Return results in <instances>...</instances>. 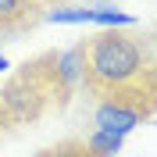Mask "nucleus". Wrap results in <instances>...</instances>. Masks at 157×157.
I'll return each instance as SVG.
<instances>
[{
  "label": "nucleus",
  "mask_w": 157,
  "mask_h": 157,
  "mask_svg": "<svg viewBox=\"0 0 157 157\" xmlns=\"http://www.w3.org/2000/svg\"><path fill=\"white\" fill-rule=\"evenodd\" d=\"M50 100H57V93L47 71V57H39L36 64H25L14 78H7V86L0 89V121H36Z\"/></svg>",
  "instance_id": "obj_1"
},
{
  "label": "nucleus",
  "mask_w": 157,
  "mask_h": 157,
  "mask_svg": "<svg viewBox=\"0 0 157 157\" xmlns=\"http://www.w3.org/2000/svg\"><path fill=\"white\" fill-rule=\"evenodd\" d=\"M47 71L57 100H68L75 89L86 86V43H75L61 54H47Z\"/></svg>",
  "instance_id": "obj_2"
},
{
  "label": "nucleus",
  "mask_w": 157,
  "mask_h": 157,
  "mask_svg": "<svg viewBox=\"0 0 157 157\" xmlns=\"http://www.w3.org/2000/svg\"><path fill=\"white\" fill-rule=\"evenodd\" d=\"M147 111H139L136 104H125V100H100L93 107V128L97 132H107V136H121L125 139L136 125L147 121Z\"/></svg>",
  "instance_id": "obj_3"
},
{
  "label": "nucleus",
  "mask_w": 157,
  "mask_h": 157,
  "mask_svg": "<svg viewBox=\"0 0 157 157\" xmlns=\"http://www.w3.org/2000/svg\"><path fill=\"white\" fill-rule=\"evenodd\" d=\"M39 18V7L32 0H0V36L25 32Z\"/></svg>",
  "instance_id": "obj_4"
},
{
  "label": "nucleus",
  "mask_w": 157,
  "mask_h": 157,
  "mask_svg": "<svg viewBox=\"0 0 157 157\" xmlns=\"http://www.w3.org/2000/svg\"><path fill=\"white\" fill-rule=\"evenodd\" d=\"M39 21H50V25H93V7H75V4H50L43 7Z\"/></svg>",
  "instance_id": "obj_5"
},
{
  "label": "nucleus",
  "mask_w": 157,
  "mask_h": 157,
  "mask_svg": "<svg viewBox=\"0 0 157 157\" xmlns=\"http://www.w3.org/2000/svg\"><path fill=\"white\" fill-rule=\"evenodd\" d=\"M93 25H97L100 32H111V29H136L139 18L111 4V7H93Z\"/></svg>",
  "instance_id": "obj_6"
},
{
  "label": "nucleus",
  "mask_w": 157,
  "mask_h": 157,
  "mask_svg": "<svg viewBox=\"0 0 157 157\" xmlns=\"http://www.w3.org/2000/svg\"><path fill=\"white\" fill-rule=\"evenodd\" d=\"M86 147H89V154L93 157H114V154H121V147H125V139L121 136H107V132H89L86 136Z\"/></svg>",
  "instance_id": "obj_7"
},
{
  "label": "nucleus",
  "mask_w": 157,
  "mask_h": 157,
  "mask_svg": "<svg viewBox=\"0 0 157 157\" xmlns=\"http://www.w3.org/2000/svg\"><path fill=\"white\" fill-rule=\"evenodd\" d=\"M39 157H93V154H89L86 139H64V143H57V147L39 150Z\"/></svg>",
  "instance_id": "obj_8"
},
{
  "label": "nucleus",
  "mask_w": 157,
  "mask_h": 157,
  "mask_svg": "<svg viewBox=\"0 0 157 157\" xmlns=\"http://www.w3.org/2000/svg\"><path fill=\"white\" fill-rule=\"evenodd\" d=\"M61 4H75V7H111L114 0H61Z\"/></svg>",
  "instance_id": "obj_9"
},
{
  "label": "nucleus",
  "mask_w": 157,
  "mask_h": 157,
  "mask_svg": "<svg viewBox=\"0 0 157 157\" xmlns=\"http://www.w3.org/2000/svg\"><path fill=\"white\" fill-rule=\"evenodd\" d=\"M7 68H11V61L4 57V50H0V75H7Z\"/></svg>",
  "instance_id": "obj_10"
},
{
  "label": "nucleus",
  "mask_w": 157,
  "mask_h": 157,
  "mask_svg": "<svg viewBox=\"0 0 157 157\" xmlns=\"http://www.w3.org/2000/svg\"><path fill=\"white\" fill-rule=\"evenodd\" d=\"M32 4H36V7H39V14H43V7H50V4H57V0H32Z\"/></svg>",
  "instance_id": "obj_11"
}]
</instances>
